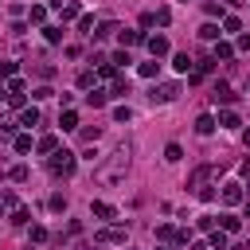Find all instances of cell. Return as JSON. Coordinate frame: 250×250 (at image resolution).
<instances>
[{
	"label": "cell",
	"instance_id": "6da1fadb",
	"mask_svg": "<svg viewBox=\"0 0 250 250\" xmlns=\"http://www.w3.org/2000/svg\"><path fill=\"white\" fill-rule=\"evenodd\" d=\"M125 168H129V148L121 145V148H113L109 164H105V168H98V180L113 188V184H121V180H125Z\"/></svg>",
	"mask_w": 250,
	"mask_h": 250
},
{
	"label": "cell",
	"instance_id": "7a4b0ae2",
	"mask_svg": "<svg viewBox=\"0 0 250 250\" xmlns=\"http://www.w3.org/2000/svg\"><path fill=\"white\" fill-rule=\"evenodd\" d=\"M74 168H78V156L74 152H66V148H55L51 152V172L55 176H74Z\"/></svg>",
	"mask_w": 250,
	"mask_h": 250
},
{
	"label": "cell",
	"instance_id": "3957f363",
	"mask_svg": "<svg viewBox=\"0 0 250 250\" xmlns=\"http://www.w3.org/2000/svg\"><path fill=\"white\" fill-rule=\"evenodd\" d=\"M98 242H113V246H125V242H129V230H125V227H105V230H98Z\"/></svg>",
	"mask_w": 250,
	"mask_h": 250
},
{
	"label": "cell",
	"instance_id": "277c9868",
	"mask_svg": "<svg viewBox=\"0 0 250 250\" xmlns=\"http://www.w3.org/2000/svg\"><path fill=\"white\" fill-rule=\"evenodd\" d=\"M215 172H219L215 164H199V168L188 176V188H191V191H199V188H203V180H207V176H215Z\"/></svg>",
	"mask_w": 250,
	"mask_h": 250
},
{
	"label": "cell",
	"instance_id": "5b68a950",
	"mask_svg": "<svg viewBox=\"0 0 250 250\" xmlns=\"http://www.w3.org/2000/svg\"><path fill=\"white\" fill-rule=\"evenodd\" d=\"M211 102H215V105H230V102H234L230 86H227V82H215V86H211Z\"/></svg>",
	"mask_w": 250,
	"mask_h": 250
},
{
	"label": "cell",
	"instance_id": "8992f818",
	"mask_svg": "<svg viewBox=\"0 0 250 250\" xmlns=\"http://www.w3.org/2000/svg\"><path fill=\"white\" fill-rule=\"evenodd\" d=\"M242 199H246V195H242V184H234V180L223 184V203H227V207H234V203H242Z\"/></svg>",
	"mask_w": 250,
	"mask_h": 250
},
{
	"label": "cell",
	"instance_id": "52a82bcc",
	"mask_svg": "<svg viewBox=\"0 0 250 250\" xmlns=\"http://www.w3.org/2000/svg\"><path fill=\"white\" fill-rule=\"evenodd\" d=\"M145 43H148V55H152V59H164V55H168V39H164V35H148Z\"/></svg>",
	"mask_w": 250,
	"mask_h": 250
},
{
	"label": "cell",
	"instance_id": "ba28073f",
	"mask_svg": "<svg viewBox=\"0 0 250 250\" xmlns=\"http://www.w3.org/2000/svg\"><path fill=\"white\" fill-rule=\"evenodd\" d=\"M176 94H180V86H176V82H164L160 90H152V102H172Z\"/></svg>",
	"mask_w": 250,
	"mask_h": 250
},
{
	"label": "cell",
	"instance_id": "9c48e42d",
	"mask_svg": "<svg viewBox=\"0 0 250 250\" xmlns=\"http://www.w3.org/2000/svg\"><path fill=\"white\" fill-rule=\"evenodd\" d=\"M195 133H199V137H211V133H215V117H211V113H199V117H195Z\"/></svg>",
	"mask_w": 250,
	"mask_h": 250
},
{
	"label": "cell",
	"instance_id": "30bf717a",
	"mask_svg": "<svg viewBox=\"0 0 250 250\" xmlns=\"http://www.w3.org/2000/svg\"><path fill=\"white\" fill-rule=\"evenodd\" d=\"M105 102H109V90H98V86H94V90L86 94V105H94V109H102Z\"/></svg>",
	"mask_w": 250,
	"mask_h": 250
},
{
	"label": "cell",
	"instance_id": "8fae6325",
	"mask_svg": "<svg viewBox=\"0 0 250 250\" xmlns=\"http://www.w3.org/2000/svg\"><path fill=\"white\" fill-rule=\"evenodd\" d=\"M125 94H129V78H125V74H117V78H113V86H109V98H125Z\"/></svg>",
	"mask_w": 250,
	"mask_h": 250
},
{
	"label": "cell",
	"instance_id": "7c38bea8",
	"mask_svg": "<svg viewBox=\"0 0 250 250\" xmlns=\"http://www.w3.org/2000/svg\"><path fill=\"white\" fill-rule=\"evenodd\" d=\"M35 148H39L43 156H51V152L59 148V137H55V133H47V137H39V145H35Z\"/></svg>",
	"mask_w": 250,
	"mask_h": 250
},
{
	"label": "cell",
	"instance_id": "4fadbf2b",
	"mask_svg": "<svg viewBox=\"0 0 250 250\" xmlns=\"http://www.w3.org/2000/svg\"><path fill=\"white\" fill-rule=\"evenodd\" d=\"M90 211H94L98 219H117V211H113L109 203H102V199H94V203H90Z\"/></svg>",
	"mask_w": 250,
	"mask_h": 250
},
{
	"label": "cell",
	"instance_id": "5bb4252c",
	"mask_svg": "<svg viewBox=\"0 0 250 250\" xmlns=\"http://www.w3.org/2000/svg\"><path fill=\"white\" fill-rule=\"evenodd\" d=\"M117 39H121V47H137V43H145L141 31H117Z\"/></svg>",
	"mask_w": 250,
	"mask_h": 250
},
{
	"label": "cell",
	"instance_id": "9a60e30c",
	"mask_svg": "<svg viewBox=\"0 0 250 250\" xmlns=\"http://www.w3.org/2000/svg\"><path fill=\"white\" fill-rule=\"evenodd\" d=\"M20 125H27V129H31V125H39V109H35V105H27V109L20 113Z\"/></svg>",
	"mask_w": 250,
	"mask_h": 250
},
{
	"label": "cell",
	"instance_id": "2e32d148",
	"mask_svg": "<svg viewBox=\"0 0 250 250\" xmlns=\"http://www.w3.org/2000/svg\"><path fill=\"white\" fill-rule=\"evenodd\" d=\"M219 125H223V129H238L242 121H238V113H230V109H223V113H219Z\"/></svg>",
	"mask_w": 250,
	"mask_h": 250
},
{
	"label": "cell",
	"instance_id": "e0dca14e",
	"mask_svg": "<svg viewBox=\"0 0 250 250\" xmlns=\"http://www.w3.org/2000/svg\"><path fill=\"white\" fill-rule=\"evenodd\" d=\"M219 227H223L227 234H234V230L242 227V219H238V215H223V219H219Z\"/></svg>",
	"mask_w": 250,
	"mask_h": 250
},
{
	"label": "cell",
	"instance_id": "ac0fdd59",
	"mask_svg": "<svg viewBox=\"0 0 250 250\" xmlns=\"http://www.w3.org/2000/svg\"><path fill=\"white\" fill-rule=\"evenodd\" d=\"M172 66H176L180 74H188V70H191V59H188V55L180 51V55H172Z\"/></svg>",
	"mask_w": 250,
	"mask_h": 250
},
{
	"label": "cell",
	"instance_id": "d6986e66",
	"mask_svg": "<svg viewBox=\"0 0 250 250\" xmlns=\"http://www.w3.org/2000/svg\"><path fill=\"white\" fill-rule=\"evenodd\" d=\"M27 219H31L27 207H12V223H16V227H27Z\"/></svg>",
	"mask_w": 250,
	"mask_h": 250
},
{
	"label": "cell",
	"instance_id": "ffe728a7",
	"mask_svg": "<svg viewBox=\"0 0 250 250\" xmlns=\"http://www.w3.org/2000/svg\"><path fill=\"white\" fill-rule=\"evenodd\" d=\"M219 59H234V47L230 43H215V62Z\"/></svg>",
	"mask_w": 250,
	"mask_h": 250
},
{
	"label": "cell",
	"instance_id": "44dd1931",
	"mask_svg": "<svg viewBox=\"0 0 250 250\" xmlns=\"http://www.w3.org/2000/svg\"><path fill=\"white\" fill-rule=\"evenodd\" d=\"M164 160H168V164L184 160V148H180V145H168V148H164Z\"/></svg>",
	"mask_w": 250,
	"mask_h": 250
},
{
	"label": "cell",
	"instance_id": "7402d4cb",
	"mask_svg": "<svg viewBox=\"0 0 250 250\" xmlns=\"http://www.w3.org/2000/svg\"><path fill=\"white\" fill-rule=\"evenodd\" d=\"M211 250H227V230H211Z\"/></svg>",
	"mask_w": 250,
	"mask_h": 250
},
{
	"label": "cell",
	"instance_id": "603a6c76",
	"mask_svg": "<svg viewBox=\"0 0 250 250\" xmlns=\"http://www.w3.org/2000/svg\"><path fill=\"white\" fill-rule=\"evenodd\" d=\"M27 20H31V23H43V20H47V8H43V4H35V8L27 12Z\"/></svg>",
	"mask_w": 250,
	"mask_h": 250
},
{
	"label": "cell",
	"instance_id": "cb8c5ba5",
	"mask_svg": "<svg viewBox=\"0 0 250 250\" xmlns=\"http://www.w3.org/2000/svg\"><path fill=\"white\" fill-rule=\"evenodd\" d=\"M152 16H156V23H160V27H168V23H172V8H156Z\"/></svg>",
	"mask_w": 250,
	"mask_h": 250
},
{
	"label": "cell",
	"instance_id": "d4e9b609",
	"mask_svg": "<svg viewBox=\"0 0 250 250\" xmlns=\"http://www.w3.org/2000/svg\"><path fill=\"white\" fill-rule=\"evenodd\" d=\"M223 31H242V20L238 16H223Z\"/></svg>",
	"mask_w": 250,
	"mask_h": 250
},
{
	"label": "cell",
	"instance_id": "484cf974",
	"mask_svg": "<svg viewBox=\"0 0 250 250\" xmlns=\"http://www.w3.org/2000/svg\"><path fill=\"white\" fill-rule=\"evenodd\" d=\"M113 31H117V23H113V20H105V23H102V27H98V31H94V35H98V39H109V35H113Z\"/></svg>",
	"mask_w": 250,
	"mask_h": 250
},
{
	"label": "cell",
	"instance_id": "4316f807",
	"mask_svg": "<svg viewBox=\"0 0 250 250\" xmlns=\"http://www.w3.org/2000/svg\"><path fill=\"white\" fill-rule=\"evenodd\" d=\"M199 39H207V43L219 39V27H215V23H203V27H199Z\"/></svg>",
	"mask_w": 250,
	"mask_h": 250
},
{
	"label": "cell",
	"instance_id": "83f0119b",
	"mask_svg": "<svg viewBox=\"0 0 250 250\" xmlns=\"http://www.w3.org/2000/svg\"><path fill=\"white\" fill-rule=\"evenodd\" d=\"M43 39L47 43H62V27H43Z\"/></svg>",
	"mask_w": 250,
	"mask_h": 250
},
{
	"label": "cell",
	"instance_id": "f1b7e54d",
	"mask_svg": "<svg viewBox=\"0 0 250 250\" xmlns=\"http://www.w3.org/2000/svg\"><path fill=\"white\" fill-rule=\"evenodd\" d=\"M59 125H62V129H74V125H78V113H74V109H66V113L59 117Z\"/></svg>",
	"mask_w": 250,
	"mask_h": 250
},
{
	"label": "cell",
	"instance_id": "f546056e",
	"mask_svg": "<svg viewBox=\"0 0 250 250\" xmlns=\"http://www.w3.org/2000/svg\"><path fill=\"white\" fill-rule=\"evenodd\" d=\"M16 152H31V133H20L16 137Z\"/></svg>",
	"mask_w": 250,
	"mask_h": 250
},
{
	"label": "cell",
	"instance_id": "4dcf8cb0",
	"mask_svg": "<svg viewBox=\"0 0 250 250\" xmlns=\"http://www.w3.org/2000/svg\"><path fill=\"white\" fill-rule=\"evenodd\" d=\"M27 176H31L27 164H16V168H12V180H16V184H27Z\"/></svg>",
	"mask_w": 250,
	"mask_h": 250
},
{
	"label": "cell",
	"instance_id": "1f68e13d",
	"mask_svg": "<svg viewBox=\"0 0 250 250\" xmlns=\"http://www.w3.org/2000/svg\"><path fill=\"white\" fill-rule=\"evenodd\" d=\"M195 227H199V230H207V234H211V230H215V215H199V219H195Z\"/></svg>",
	"mask_w": 250,
	"mask_h": 250
},
{
	"label": "cell",
	"instance_id": "d6a6232c",
	"mask_svg": "<svg viewBox=\"0 0 250 250\" xmlns=\"http://www.w3.org/2000/svg\"><path fill=\"white\" fill-rule=\"evenodd\" d=\"M90 27H94V16H78V31H82V35H94Z\"/></svg>",
	"mask_w": 250,
	"mask_h": 250
},
{
	"label": "cell",
	"instance_id": "836d02e7",
	"mask_svg": "<svg viewBox=\"0 0 250 250\" xmlns=\"http://www.w3.org/2000/svg\"><path fill=\"white\" fill-rule=\"evenodd\" d=\"M156 70H160L156 59H152V62H141V74H145V78H156Z\"/></svg>",
	"mask_w": 250,
	"mask_h": 250
},
{
	"label": "cell",
	"instance_id": "e575fe53",
	"mask_svg": "<svg viewBox=\"0 0 250 250\" xmlns=\"http://www.w3.org/2000/svg\"><path fill=\"white\" fill-rule=\"evenodd\" d=\"M78 86H82V90H94V70H82V74H78Z\"/></svg>",
	"mask_w": 250,
	"mask_h": 250
},
{
	"label": "cell",
	"instance_id": "d590c367",
	"mask_svg": "<svg viewBox=\"0 0 250 250\" xmlns=\"http://www.w3.org/2000/svg\"><path fill=\"white\" fill-rule=\"evenodd\" d=\"M129 117H133V109H129V105H117V109H113V121H121V125H125Z\"/></svg>",
	"mask_w": 250,
	"mask_h": 250
},
{
	"label": "cell",
	"instance_id": "8d00e7d4",
	"mask_svg": "<svg viewBox=\"0 0 250 250\" xmlns=\"http://www.w3.org/2000/svg\"><path fill=\"white\" fill-rule=\"evenodd\" d=\"M78 137H82V141H86V145H94V141H98V137H102V129H98V125H94V129H82V133H78Z\"/></svg>",
	"mask_w": 250,
	"mask_h": 250
},
{
	"label": "cell",
	"instance_id": "74e56055",
	"mask_svg": "<svg viewBox=\"0 0 250 250\" xmlns=\"http://www.w3.org/2000/svg\"><path fill=\"white\" fill-rule=\"evenodd\" d=\"M31 242H47V227H39V223H31Z\"/></svg>",
	"mask_w": 250,
	"mask_h": 250
},
{
	"label": "cell",
	"instance_id": "f35d334b",
	"mask_svg": "<svg viewBox=\"0 0 250 250\" xmlns=\"http://www.w3.org/2000/svg\"><path fill=\"white\" fill-rule=\"evenodd\" d=\"M35 74H39V78H55V66H51V62H39Z\"/></svg>",
	"mask_w": 250,
	"mask_h": 250
},
{
	"label": "cell",
	"instance_id": "ab89813d",
	"mask_svg": "<svg viewBox=\"0 0 250 250\" xmlns=\"http://www.w3.org/2000/svg\"><path fill=\"white\" fill-rule=\"evenodd\" d=\"M27 86H23V78H8V94H23Z\"/></svg>",
	"mask_w": 250,
	"mask_h": 250
},
{
	"label": "cell",
	"instance_id": "60d3db41",
	"mask_svg": "<svg viewBox=\"0 0 250 250\" xmlns=\"http://www.w3.org/2000/svg\"><path fill=\"white\" fill-rule=\"evenodd\" d=\"M51 94H55L51 86H35V90H31V98H35V102H43V98H51Z\"/></svg>",
	"mask_w": 250,
	"mask_h": 250
},
{
	"label": "cell",
	"instance_id": "b9f144b4",
	"mask_svg": "<svg viewBox=\"0 0 250 250\" xmlns=\"http://www.w3.org/2000/svg\"><path fill=\"white\" fill-rule=\"evenodd\" d=\"M47 207H51V211H59V215H62V211H66V199H62V195H51V203H47Z\"/></svg>",
	"mask_w": 250,
	"mask_h": 250
},
{
	"label": "cell",
	"instance_id": "7bdbcfd3",
	"mask_svg": "<svg viewBox=\"0 0 250 250\" xmlns=\"http://www.w3.org/2000/svg\"><path fill=\"white\" fill-rule=\"evenodd\" d=\"M156 238H160V242H168V238H176V230L164 223V227H156Z\"/></svg>",
	"mask_w": 250,
	"mask_h": 250
},
{
	"label": "cell",
	"instance_id": "ee69618b",
	"mask_svg": "<svg viewBox=\"0 0 250 250\" xmlns=\"http://www.w3.org/2000/svg\"><path fill=\"white\" fill-rule=\"evenodd\" d=\"M4 78H16V62H0V82Z\"/></svg>",
	"mask_w": 250,
	"mask_h": 250
},
{
	"label": "cell",
	"instance_id": "f6af8a7d",
	"mask_svg": "<svg viewBox=\"0 0 250 250\" xmlns=\"http://www.w3.org/2000/svg\"><path fill=\"white\" fill-rule=\"evenodd\" d=\"M109 62H117V66H129V62H133V59H129V51H117V55H113V59H109Z\"/></svg>",
	"mask_w": 250,
	"mask_h": 250
},
{
	"label": "cell",
	"instance_id": "bcb514c9",
	"mask_svg": "<svg viewBox=\"0 0 250 250\" xmlns=\"http://www.w3.org/2000/svg\"><path fill=\"white\" fill-rule=\"evenodd\" d=\"M78 16V4H62V20H74Z\"/></svg>",
	"mask_w": 250,
	"mask_h": 250
},
{
	"label": "cell",
	"instance_id": "7dc6e473",
	"mask_svg": "<svg viewBox=\"0 0 250 250\" xmlns=\"http://www.w3.org/2000/svg\"><path fill=\"white\" fill-rule=\"evenodd\" d=\"M203 12H207V16H223V8H219L215 0H207V4H203Z\"/></svg>",
	"mask_w": 250,
	"mask_h": 250
},
{
	"label": "cell",
	"instance_id": "c3c4849f",
	"mask_svg": "<svg viewBox=\"0 0 250 250\" xmlns=\"http://www.w3.org/2000/svg\"><path fill=\"white\" fill-rule=\"evenodd\" d=\"M195 195H199V199H203V203H211V199H215V188H199V191H195Z\"/></svg>",
	"mask_w": 250,
	"mask_h": 250
},
{
	"label": "cell",
	"instance_id": "681fc988",
	"mask_svg": "<svg viewBox=\"0 0 250 250\" xmlns=\"http://www.w3.org/2000/svg\"><path fill=\"white\" fill-rule=\"evenodd\" d=\"M0 203H4V207H20V203H16V191H4V195H0Z\"/></svg>",
	"mask_w": 250,
	"mask_h": 250
},
{
	"label": "cell",
	"instance_id": "f907efd6",
	"mask_svg": "<svg viewBox=\"0 0 250 250\" xmlns=\"http://www.w3.org/2000/svg\"><path fill=\"white\" fill-rule=\"evenodd\" d=\"M238 51H250V35H238Z\"/></svg>",
	"mask_w": 250,
	"mask_h": 250
},
{
	"label": "cell",
	"instance_id": "816d5d0a",
	"mask_svg": "<svg viewBox=\"0 0 250 250\" xmlns=\"http://www.w3.org/2000/svg\"><path fill=\"white\" fill-rule=\"evenodd\" d=\"M246 219H250V199H246Z\"/></svg>",
	"mask_w": 250,
	"mask_h": 250
},
{
	"label": "cell",
	"instance_id": "f5cc1de1",
	"mask_svg": "<svg viewBox=\"0 0 250 250\" xmlns=\"http://www.w3.org/2000/svg\"><path fill=\"white\" fill-rule=\"evenodd\" d=\"M230 4H238V0H230Z\"/></svg>",
	"mask_w": 250,
	"mask_h": 250
},
{
	"label": "cell",
	"instance_id": "db71d44e",
	"mask_svg": "<svg viewBox=\"0 0 250 250\" xmlns=\"http://www.w3.org/2000/svg\"><path fill=\"white\" fill-rule=\"evenodd\" d=\"M156 250H164V246H156Z\"/></svg>",
	"mask_w": 250,
	"mask_h": 250
},
{
	"label": "cell",
	"instance_id": "11a10c76",
	"mask_svg": "<svg viewBox=\"0 0 250 250\" xmlns=\"http://www.w3.org/2000/svg\"><path fill=\"white\" fill-rule=\"evenodd\" d=\"M0 207H4V203H0Z\"/></svg>",
	"mask_w": 250,
	"mask_h": 250
},
{
	"label": "cell",
	"instance_id": "9f6ffc18",
	"mask_svg": "<svg viewBox=\"0 0 250 250\" xmlns=\"http://www.w3.org/2000/svg\"><path fill=\"white\" fill-rule=\"evenodd\" d=\"M184 4H188V0H184Z\"/></svg>",
	"mask_w": 250,
	"mask_h": 250
}]
</instances>
